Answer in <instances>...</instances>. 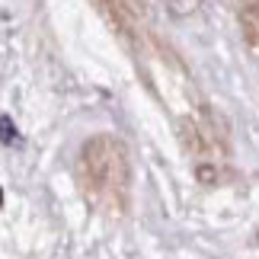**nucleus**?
Segmentation results:
<instances>
[{"label": "nucleus", "instance_id": "obj_3", "mask_svg": "<svg viewBox=\"0 0 259 259\" xmlns=\"http://www.w3.org/2000/svg\"><path fill=\"white\" fill-rule=\"evenodd\" d=\"M0 141H4V144H13L16 141V125H13V118H10V115L0 118Z\"/></svg>", "mask_w": 259, "mask_h": 259}, {"label": "nucleus", "instance_id": "obj_2", "mask_svg": "<svg viewBox=\"0 0 259 259\" xmlns=\"http://www.w3.org/2000/svg\"><path fill=\"white\" fill-rule=\"evenodd\" d=\"M166 7H170L173 16H189L202 7V0H166Z\"/></svg>", "mask_w": 259, "mask_h": 259}, {"label": "nucleus", "instance_id": "obj_1", "mask_svg": "<svg viewBox=\"0 0 259 259\" xmlns=\"http://www.w3.org/2000/svg\"><path fill=\"white\" fill-rule=\"evenodd\" d=\"M80 179L96 202H106L109 208H125L128 189H132V163H128L125 144L112 135L87 138L80 147Z\"/></svg>", "mask_w": 259, "mask_h": 259}]
</instances>
